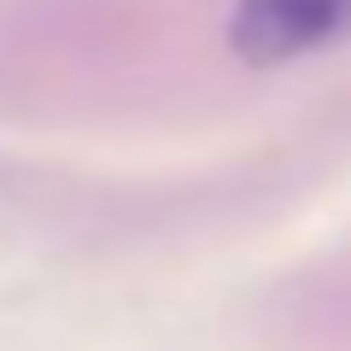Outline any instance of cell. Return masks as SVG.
<instances>
[{
  "instance_id": "1",
  "label": "cell",
  "mask_w": 351,
  "mask_h": 351,
  "mask_svg": "<svg viewBox=\"0 0 351 351\" xmlns=\"http://www.w3.org/2000/svg\"><path fill=\"white\" fill-rule=\"evenodd\" d=\"M351 36V0H240L228 41L246 64H293Z\"/></svg>"
}]
</instances>
